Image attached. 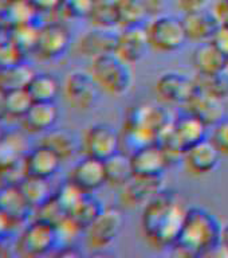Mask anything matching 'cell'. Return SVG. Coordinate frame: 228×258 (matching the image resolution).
I'll return each mask as SVG.
<instances>
[{
	"label": "cell",
	"mask_w": 228,
	"mask_h": 258,
	"mask_svg": "<svg viewBox=\"0 0 228 258\" xmlns=\"http://www.w3.org/2000/svg\"><path fill=\"white\" fill-rule=\"evenodd\" d=\"M187 209L177 194L163 188L142 207L141 226L145 239L155 249H172L180 235Z\"/></svg>",
	"instance_id": "1"
},
{
	"label": "cell",
	"mask_w": 228,
	"mask_h": 258,
	"mask_svg": "<svg viewBox=\"0 0 228 258\" xmlns=\"http://www.w3.org/2000/svg\"><path fill=\"white\" fill-rule=\"evenodd\" d=\"M223 225L211 211L188 207L180 235L172 249L184 257H209L220 245Z\"/></svg>",
	"instance_id": "2"
},
{
	"label": "cell",
	"mask_w": 228,
	"mask_h": 258,
	"mask_svg": "<svg viewBox=\"0 0 228 258\" xmlns=\"http://www.w3.org/2000/svg\"><path fill=\"white\" fill-rule=\"evenodd\" d=\"M168 112L161 106L141 104L133 106L125 121V136L133 149L156 143L159 136L172 124Z\"/></svg>",
	"instance_id": "3"
},
{
	"label": "cell",
	"mask_w": 228,
	"mask_h": 258,
	"mask_svg": "<svg viewBox=\"0 0 228 258\" xmlns=\"http://www.w3.org/2000/svg\"><path fill=\"white\" fill-rule=\"evenodd\" d=\"M90 74L98 88L113 96L125 94L133 82L130 64L121 59L114 52L92 59Z\"/></svg>",
	"instance_id": "4"
},
{
	"label": "cell",
	"mask_w": 228,
	"mask_h": 258,
	"mask_svg": "<svg viewBox=\"0 0 228 258\" xmlns=\"http://www.w3.org/2000/svg\"><path fill=\"white\" fill-rule=\"evenodd\" d=\"M146 27L150 48L159 52H173L184 46L187 35L181 19L161 14L155 16Z\"/></svg>",
	"instance_id": "5"
},
{
	"label": "cell",
	"mask_w": 228,
	"mask_h": 258,
	"mask_svg": "<svg viewBox=\"0 0 228 258\" xmlns=\"http://www.w3.org/2000/svg\"><path fill=\"white\" fill-rule=\"evenodd\" d=\"M121 136L113 125L98 122L86 131L84 137V152L86 156L106 160L120 151Z\"/></svg>",
	"instance_id": "6"
},
{
	"label": "cell",
	"mask_w": 228,
	"mask_h": 258,
	"mask_svg": "<svg viewBox=\"0 0 228 258\" xmlns=\"http://www.w3.org/2000/svg\"><path fill=\"white\" fill-rule=\"evenodd\" d=\"M157 97L165 104L183 105L197 92L195 78L177 72H167L161 74L155 86Z\"/></svg>",
	"instance_id": "7"
},
{
	"label": "cell",
	"mask_w": 228,
	"mask_h": 258,
	"mask_svg": "<svg viewBox=\"0 0 228 258\" xmlns=\"http://www.w3.org/2000/svg\"><path fill=\"white\" fill-rule=\"evenodd\" d=\"M98 89L90 73L72 72L64 82V97L72 108L88 110L98 100Z\"/></svg>",
	"instance_id": "8"
},
{
	"label": "cell",
	"mask_w": 228,
	"mask_h": 258,
	"mask_svg": "<svg viewBox=\"0 0 228 258\" xmlns=\"http://www.w3.org/2000/svg\"><path fill=\"white\" fill-rule=\"evenodd\" d=\"M130 160L134 176L160 177L169 165V160L160 144L150 143L133 149Z\"/></svg>",
	"instance_id": "9"
},
{
	"label": "cell",
	"mask_w": 228,
	"mask_h": 258,
	"mask_svg": "<svg viewBox=\"0 0 228 258\" xmlns=\"http://www.w3.org/2000/svg\"><path fill=\"white\" fill-rule=\"evenodd\" d=\"M148 48H150V44L145 26L122 28L120 34H117L114 54L126 63H137L144 58Z\"/></svg>",
	"instance_id": "10"
},
{
	"label": "cell",
	"mask_w": 228,
	"mask_h": 258,
	"mask_svg": "<svg viewBox=\"0 0 228 258\" xmlns=\"http://www.w3.org/2000/svg\"><path fill=\"white\" fill-rule=\"evenodd\" d=\"M120 203L125 209H138L144 207L150 199L160 192L163 187V176L141 177L134 176L132 180L121 187Z\"/></svg>",
	"instance_id": "11"
},
{
	"label": "cell",
	"mask_w": 228,
	"mask_h": 258,
	"mask_svg": "<svg viewBox=\"0 0 228 258\" xmlns=\"http://www.w3.org/2000/svg\"><path fill=\"white\" fill-rule=\"evenodd\" d=\"M122 227V217L116 209H105L100 218L89 227L88 242L93 249L105 250L116 241Z\"/></svg>",
	"instance_id": "12"
},
{
	"label": "cell",
	"mask_w": 228,
	"mask_h": 258,
	"mask_svg": "<svg viewBox=\"0 0 228 258\" xmlns=\"http://www.w3.org/2000/svg\"><path fill=\"white\" fill-rule=\"evenodd\" d=\"M68 180L78 185L84 192L93 194L108 184L105 161L85 155L84 159L72 167Z\"/></svg>",
	"instance_id": "13"
},
{
	"label": "cell",
	"mask_w": 228,
	"mask_h": 258,
	"mask_svg": "<svg viewBox=\"0 0 228 258\" xmlns=\"http://www.w3.org/2000/svg\"><path fill=\"white\" fill-rule=\"evenodd\" d=\"M58 237H56L55 226L38 219L24 230L19 241V246L26 254L38 255L54 247Z\"/></svg>",
	"instance_id": "14"
},
{
	"label": "cell",
	"mask_w": 228,
	"mask_h": 258,
	"mask_svg": "<svg viewBox=\"0 0 228 258\" xmlns=\"http://www.w3.org/2000/svg\"><path fill=\"white\" fill-rule=\"evenodd\" d=\"M220 152L209 139H204L189 149L183 156L185 167L195 176H204L216 168L220 160Z\"/></svg>",
	"instance_id": "15"
},
{
	"label": "cell",
	"mask_w": 228,
	"mask_h": 258,
	"mask_svg": "<svg viewBox=\"0 0 228 258\" xmlns=\"http://www.w3.org/2000/svg\"><path fill=\"white\" fill-rule=\"evenodd\" d=\"M71 43V35L63 24L50 23L40 27L36 51L43 58H58L67 51Z\"/></svg>",
	"instance_id": "16"
},
{
	"label": "cell",
	"mask_w": 228,
	"mask_h": 258,
	"mask_svg": "<svg viewBox=\"0 0 228 258\" xmlns=\"http://www.w3.org/2000/svg\"><path fill=\"white\" fill-rule=\"evenodd\" d=\"M181 106L185 113L197 117L207 126H213L223 117H225L223 101L216 100V98L200 92L199 88H197V92L188 101H185Z\"/></svg>",
	"instance_id": "17"
},
{
	"label": "cell",
	"mask_w": 228,
	"mask_h": 258,
	"mask_svg": "<svg viewBox=\"0 0 228 258\" xmlns=\"http://www.w3.org/2000/svg\"><path fill=\"white\" fill-rule=\"evenodd\" d=\"M207 128L208 126L204 122H201L197 117L185 112H183V114L172 122L173 137L183 153L195 144L207 139Z\"/></svg>",
	"instance_id": "18"
},
{
	"label": "cell",
	"mask_w": 228,
	"mask_h": 258,
	"mask_svg": "<svg viewBox=\"0 0 228 258\" xmlns=\"http://www.w3.org/2000/svg\"><path fill=\"white\" fill-rule=\"evenodd\" d=\"M192 66L200 76H208L227 70V55L211 40L201 42L192 51Z\"/></svg>",
	"instance_id": "19"
},
{
	"label": "cell",
	"mask_w": 228,
	"mask_h": 258,
	"mask_svg": "<svg viewBox=\"0 0 228 258\" xmlns=\"http://www.w3.org/2000/svg\"><path fill=\"white\" fill-rule=\"evenodd\" d=\"M181 22L184 26L187 39L195 40L199 43L212 39V36L219 28V23L213 12L207 10L183 14Z\"/></svg>",
	"instance_id": "20"
},
{
	"label": "cell",
	"mask_w": 228,
	"mask_h": 258,
	"mask_svg": "<svg viewBox=\"0 0 228 258\" xmlns=\"http://www.w3.org/2000/svg\"><path fill=\"white\" fill-rule=\"evenodd\" d=\"M24 163L27 175L48 179L55 175L56 171L59 169L62 159L51 148L40 144L28 153L27 157L24 159Z\"/></svg>",
	"instance_id": "21"
},
{
	"label": "cell",
	"mask_w": 228,
	"mask_h": 258,
	"mask_svg": "<svg viewBox=\"0 0 228 258\" xmlns=\"http://www.w3.org/2000/svg\"><path fill=\"white\" fill-rule=\"evenodd\" d=\"M117 34L112 30L105 28H96L86 32L78 42V51L84 56L97 58V56L112 54L116 48Z\"/></svg>",
	"instance_id": "22"
},
{
	"label": "cell",
	"mask_w": 228,
	"mask_h": 258,
	"mask_svg": "<svg viewBox=\"0 0 228 258\" xmlns=\"http://www.w3.org/2000/svg\"><path fill=\"white\" fill-rule=\"evenodd\" d=\"M23 120L34 132H47L58 120V109L54 102H34Z\"/></svg>",
	"instance_id": "23"
},
{
	"label": "cell",
	"mask_w": 228,
	"mask_h": 258,
	"mask_svg": "<svg viewBox=\"0 0 228 258\" xmlns=\"http://www.w3.org/2000/svg\"><path fill=\"white\" fill-rule=\"evenodd\" d=\"M104 161L108 184L113 187H124L134 177L132 160H130V155L128 153L118 151Z\"/></svg>",
	"instance_id": "24"
},
{
	"label": "cell",
	"mask_w": 228,
	"mask_h": 258,
	"mask_svg": "<svg viewBox=\"0 0 228 258\" xmlns=\"http://www.w3.org/2000/svg\"><path fill=\"white\" fill-rule=\"evenodd\" d=\"M104 211V203L98 198L94 197L93 194H86L82 198V201L77 205L75 209L68 214V217L71 218L72 222L82 231V230H88Z\"/></svg>",
	"instance_id": "25"
},
{
	"label": "cell",
	"mask_w": 228,
	"mask_h": 258,
	"mask_svg": "<svg viewBox=\"0 0 228 258\" xmlns=\"http://www.w3.org/2000/svg\"><path fill=\"white\" fill-rule=\"evenodd\" d=\"M18 185L30 207H40L52 198L50 184L43 177L26 175Z\"/></svg>",
	"instance_id": "26"
},
{
	"label": "cell",
	"mask_w": 228,
	"mask_h": 258,
	"mask_svg": "<svg viewBox=\"0 0 228 258\" xmlns=\"http://www.w3.org/2000/svg\"><path fill=\"white\" fill-rule=\"evenodd\" d=\"M28 209L30 206L19 189V185H4L0 189V210L11 219L16 221L24 218Z\"/></svg>",
	"instance_id": "27"
},
{
	"label": "cell",
	"mask_w": 228,
	"mask_h": 258,
	"mask_svg": "<svg viewBox=\"0 0 228 258\" xmlns=\"http://www.w3.org/2000/svg\"><path fill=\"white\" fill-rule=\"evenodd\" d=\"M35 74L34 69L22 62L10 68H0V89L7 92L12 89L27 88Z\"/></svg>",
	"instance_id": "28"
},
{
	"label": "cell",
	"mask_w": 228,
	"mask_h": 258,
	"mask_svg": "<svg viewBox=\"0 0 228 258\" xmlns=\"http://www.w3.org/2000/svg\"><path fill=\"white\" fill-rule=\"evenodd\" d=\"M59 82L51 74H35L27 86L35 102H54L59 93Z\"/></svg>",
	"instance_id": "29"
},
{
	"label": "cell",
	"mask_w": 228,
	"mask_h": 258,
	"mask_svg": "<svg viewBox=\"0 0 228 258\" xmlns=\"http://www.w3.org/2000/svg\"><path fill=\"white\" fill-rule=\"evenodd\" d=\"M88 19L96 28L113 30L118 26V15H117L116 3L108 0H96L92 10L89 11Z\"/></svg>",
	"instance_id": "30"
},
{
	"label": "cell",
	"mask_w": 228,
	"mask_h": 258,
	"mask_svg": "<svg viewBox=\"0 0 228 258\" xmlns=\"http://www.w3.org/2000/svg\"><path fill=\"white\" fill-rule=\"evenodd\" d=\"M118 26L121 28L142 26L148 14L140 0H118L116 2Z\"/></svg>",
	"instance_id": "31"
},
{
	"label": "cell",
	"mask_w": 228,
	"mask_h": 258,
	"mask_svg": "<svg viewBox=\"0 0 228 258\" xmlns=\"http://www.w3.org/2000/svg\"><path fill=\"white\" fill-rule=\"evenodd\" d=\"M199 90L224 102L228 100V69L224 72L195 77Z\"/></svg>",
	"instance_id": "32"
},
{
	"label": "cell",
	"mask_w": 228,
	"mask_h": 258,
	"mask_svg": "<svg viewBox=\"0 0 228 258\" xmlns=\"http://www.w3.org/2000/svg\"><path fill=\"white\" fill-rule=\"evenodd\" d=\"M34 102L27 88L7 90L4 93V113L14 117H24Z\"/></svg>",
	"instance_id": "33"
},
{
	"label": "cell",
	"mask_w": 228,
	"mask_h": 258,
	"mask_svg": "<svg viewBox=\"0 0 228 258\" xmlns=\"http://www.w3.org/2000/svg\"><path fill=\"white\" fill-rule=\"evenodd\" d=\"M38 14L39 12L30 0H11L3 16L11 24V27H14L19 24L34 23Z\"/></svg>",
	"instance_id": "34"
},
{
	"label": "cell",
	"mask_w": 228,
	"mask_h": 258,
	"mask_svg": "<svg viewBox=\"0 0 228 258\" xmlns=\"http://www.w3.org/2000/svg\"><path fill=\"white\" fill-rule=\"evenodd\" d=\"M42 144L51 148L62 160L71 157L75 152V143L71 135H68L67 132H62V131L48 132L43 137Z\"/></svg>",
	"instance_id": "35"
},
{
	"label": "cell",
	"mask_w": 228,
	"mask_h": 258,
	"mask_svg": "<svg viewBox=\"0 0 228 258\" xmlns=\"http://www.w3.org/2000/svg\"><path fill=\"white\" fill-rule=\"evenodd\" d=\"M40 28L34 23L19 24L11 28V36L22 51L36 50V44L39 39Z\"/></svg>",
	"instance_id": "36"
},
{
	"label": "cell",
	"mask_w": 228,
	"mask_h": 258,
	"mask_svg": "<svg viewBox=\"0 0 228 258\" xmlns=\"http://www.w3.org/2000/svg\"><path fill=\"white\" fill-rule=\"evenodd\" d=\"M85 195H86V192H84L78 185L74 184L71 180H67L60 185L54 198L68 215L72 210L75 209L77 205L82 201Z\"/></svg>",
	"instance_id": "37"
},
{
	"label": "cell",
	"mask_w": 228,
	"mask_h": 258,
	"mask_svg": "<svg viewBox=\"0 0 228 258\" xmlns=\"http://www.w3.org/2000/svg\"><path fill=\"white\" fill-rule=\"evenodd\" d=\"M209 140L216 147L223 156H228V117H223L217 124L213 125Z\"/></svg>",
	"instance_id": "38"
},
{
	"label": "cell",
	"mask_w": 228,
	"mask_h": 258,
	"mask_svg": "<svg viewBox=\"0 0 228 258\" xmlns=\"http://www.w3.org/2000/svg\"><path fill=\"white\" fill-rule=\"evenodd\" d=\"M94 2L96 0H63L62 7L66 8L68 15L75 18H88Z\"/></svg>",
	"instance_id": "39"
},
{
	"label": "cell",
	"mask_w": 228,
	"mask_h": 258,
	"mask_svg": "<svg viewBox=\"0 0 228 258\" xmlns=\"http://www.w3.org/2000/svg\"><path fill=\"white\" fill-rule=\"evenodd\" d=\"M176 3L183 14H191L207 10L209 0H176Z\"/></svg>",
	"instance_id": "40"
},
{
	"label": "cell",
	"mask_w": 228,
	"mask_h": 258,
	"mask_svg": "<svg viewBox=\"0 0 228 258\" xmlns=\"http://www.w3.org/2000/svg\"><path fill=\"white\" fill-rule=\"evenodd\" d=\"M212 12L219 26L228 27V0H217L213 6Z\"/></svg>",
	"instance_id": "41"
},
{
	"label": "cell",
	"mask_w": 228,
	"mask_h": 258,
	"mask_svg": "<svg viewBox=\"0 0 228 258\" xmlns=\"http://www.w3.org/2000/svg\"><path fill=\"white\" fill-rule=\"evenodd\" d=\"M140 2L144 6L148 16L152 18L161 15L167 7V0H140Z\"/></svg>",
	"instance_id": "42"
},
{
	"label": "cell",
	"mask_w": 228,
	"mask_h": 258,
	"mask_svg": "<svg viewBox=\"0 0 228 258\" xmlns=\"http://www.w3.org/2000/svg\"><path fill=\"white\" fill-rule=\"evenodd\" d=\"M211 42H212L221 52H224L225 55L228 56V27L219 26V28H217V31L215 32V35L212 36Z\"/></svg>",
	"instance_id": "43"
},
{
	"label": "cell",
	"mask_w": 228,
	"mask_h": 258,
	"mask_svg": "<svg viewBox=\"0 0 228 258\" xmlns=\"http://www.w3.org/2000/svg\"><path fill=\"white\" fill-rule=\"evenodd\" d=\"M38 12H51L62 7L63 0H30Z\"/></svg>",
	"instance_id": "44"
},
{
	"label": "cell",
	"mask_w": 228,
	"mask_h": 258,
	"mask_svg": "<svg viewBox=\"0 0 228 258\" xmlns=\"http://www.w3.org/2000/svg\"><path fill=\"white\" fill-rule=\"evenodd\" d=\"M12 222H14V219H11L7 214L3 213V211L0 210V237L4 235L6 233H8V230L11 227Z\"/></svg>",
	"instance_id": "45"
},
{
	"label": "cell",
	"mask_w": 228,
	"mask_h": 258,
	"mask_svg": "<svg viewBox=\"0 0 228 258\" xmlns=\"http://www.w3.org/2000/svg\"><path fill=\"white\" fill-rule=\"evenodd\" d=\"M221 246L224 247L225 253L228 255V223L223 225V229H221V239H220Z\"/></svg>",
	"instance_id": "46"
},
{
	"label": "cell",
	"mask_w": 228,
	"mask_h": 258,
	"mask_svg": "<svg viewBox=\"0 0 228 258\" xmlns=\"http://www.w3.org/2000/svg\"><path fill=\"white\" fill-rule=\"evenodd\" d=\"M10 2H11V0H0V14H2V15H3L4 11L7 10Z\"/></svg>",
	"instance_id": "47"
},
{
	"label": "cell",
	"mask_w": 228,
	"mask_h": 258,
	"mask_svg": "<svg viewBox=\"0 0 228 258\" xmlns=\"http://www.w3.org/2000/svg\"><path fill=\"white\" fill-rule=\"evenodd\" d=\"M4 90L0 89V113H4Z\"/></svg>",
	"instance_id": "48"
},
{
	"label": "cell",
	"mask_w": 228,
	"mask_h": 258,
	"mask_svg": "<svg viewBox=\"0 0 228 258\" xmlns=\"http://www.w3.org/2000/svg\"><path fill=\"white\" fill-rule=\"evenodd\" d=\"M108 2H112V3H116V2H118V0H108Z\"/></svg>",
	"instance_id": "49"
},
{
	"label": "cell",
	"mask_w": 228,
	"mask_h": 258,
	"mask_svg": "<svg viewBox=\"0 0 228 258\" xmlns=\"http://www.w3.org/2000/svg\"><path fill=\"white\" fill-rule=\"evenodd\" d=\"M227 66H228V56H227Z\"/></svg>",
	"instance_id": "50"
}]
</instances>
